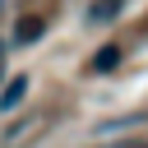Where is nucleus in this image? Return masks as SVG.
<instances>
[{
	"label": "nucleus",
	"instance_id": "1",
	"mask_svg": "<svg viewBox=\"0 0 148 148\" xmlns=\"http://www.w3.org/2000/svg\"><path fill=\"white\" fill-rule=\"evenodd\" d=\"M42 32H46V18H37V14L18 18V23H14V46H32Z\"/></svg>",
	"mask_w": 148,
	"mask_h": 148
},
{
	"label": "nucleus",
	"instance_id": "2",
	"mask_svg": "<svg viewBox=\"0 0 148 148\" xmlns=\"http://www.w3.org/2000/svg\"><path fill=\"white\" fill-rule=\"evenodd\" d=\"M23 92H28V79L18 74V79H9L5 83V92H0V111H14L18 102H23Z\"/></svg>",
	"mask_w": 148,
	"mask_h": 148
},
{
	"label": "nucleus",
	"instance_id": "3",
	"mask_svg": "<svg viewBox=\"0 0 148 148\" xmlns=\"http://www.w3.org/2000/svg\"><path fill=\"white\" fill-rule=\"evenodd\" d=\"M116 65H120V46H102V51L92 56V65H88V69H92V74H111Z\"/></svg>",
	"mask_w": 148,
	"mask_h": 148
},
{
	"label": "nucleus",
	"instance_id": "4",
	"mask_svg": "<svg viewBox=\"0 0 148 148\" xmlns=\"http://www.w3.org/2000/svg\"><path fill=\"white\" fill-rule=\"evenodd\" d=\"M0 56H5V46H0Z\"/></svg>",
	"mask_w": 148,
	"mask_h": 148
}]
</instances>
